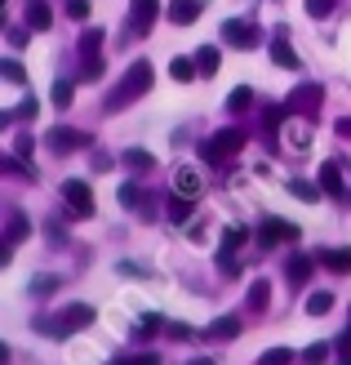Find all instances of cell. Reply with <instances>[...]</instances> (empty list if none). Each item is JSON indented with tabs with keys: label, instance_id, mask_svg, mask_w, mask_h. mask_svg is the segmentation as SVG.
I'll return each mask as SVG.
<instances>
[{
	"label": "cell",
	"instance_id": "8d00e7d4",
	"mask_svg": "<svg viewBox=\"0 0 351 365\" xmlns=\"http://www.w3.org/2000/svg\"><path fill=\"white\" fill-rule=\"evenodd\" d=\"M307 14L311 18H329L334 14V0H307Z\"/></svg>",
	"mask_w": 351,
	"mask_h": 365
},
{
	"label": "cell",
	"instance_id": "ba28073f",
	"mask_svg": "<svg viewBox=\"0 0 351 365\" xmlns=\"http://www.w3.org/2000/svg\"><path fill=\"white\" fill-rule=\"evenodd\" d=\"M249 241V227H227L223 232V250H218V263H223V272H227V277H236V272H240V259H236V250L240 245H245Z\"/></svg>",
	"mask_w": 351,
	"mask_h": 365
},
{
	"label": "cell",
	"instance_id": "ee69618b",
	"mask_svg": "<svg viewBox=\"0 0 351 365\" xmlns=\"http://www.w3.org/2000/svg\"><path fill=\"white\" fill-rule=\"evenodd\" d=\"M187 365H214V361H209V356H196V361H187Z\"/></svg>",
	"mask_w": 351,
	"mask_h": 365
},
{
	"label": "cell",
	"instance_id": "6da1fadb",
	"mask_svg": "<svg viewBox=\"0 0 351 365\" xmlns=\"http://www.w3.org/2000/svg\"><path fill=\"white\" fill-rule=\"evenodd\" d=\"M152 81H156L152 63H147V58H142V63H134V67H129L125 76L112 85V89H107V103H103V107H107L112 116H116V112H125V107H134V103L147 94V89H152Z\"/></svg>",
	"mask_w": 351,
	"mask_h": 365
},
{
	"label": "cell",
	"instance_id": "8fae6325",
	"mask_svg": "<svg viewBox=\"0 0 351 365\" xmlns=\"http://www.w3.org/2000/svg\"><path fill=\"white\" fill-rule=\"evenodd\" d=\"M174 192L196 200L200 192H205V178H200V170H192V165H178V174H174Z\"/></svg>",
	"mask_w": 351,
	"mask_h": 365
},
{
	"label": "cell",
	"instance_id": "836d02e7",
	"mask_svg": "<svg viewBox=\"0 0 351 365\" xmlns=\"http://www.w3.org/2000/svg\"><path fill=\"white\" fill-rule=\"evenodd\" d=\"M36 112H41V103H36V98H23V103H18L9 116H14V120H31Z\"/></svg>",
	"mask_w": 351,
	"mask_h": 365
},
{
	"label": "cell",
	"instance_id": "8992f818",
	"mask_svg": "<svg viewBox=\"0 0 351 365\" xmlns=\"http://www.w3.org/2000/svg\"><path fill=\"white\" fill-rule=\"evenodd\" d=\"M223 41L231 49H258V45H263V27H258L253 18H227V23H223Z\"/></svg>",
	"mask_w": 351,
	"mask_h": 365
},
{
	"label": "cell",
	"instance_id": "7402d4cb",
	"mask_svg": "<svg viewBox=\"0 0 351 365\" xmlns=\"http://www.w3.org/2000/svg\"><path fill=\"white\" fill-rule=\"evenodd\" d=\"M249 107H253V89L249 85H240V89H231V94H227V112H249Z\"/></svg>",
	"mask_w": 351,
	"mask_h": 365
},
{
	"label": "cell",
	"instance_id": "f546056e",
	"mask_svg": "<svg viewBox=\"0 0 351 365\" xmlns=\"http://www.w3.org/2000/svg\"><path fill=\"white\" fill-rule=\"evenodd\" d=\"M258 365H293V352L289 348H267Z\"/></svg>",
	"mask_w": 351,
	"mask_h": 365
},
{
	"label": "cell",
	"instance_id": "9c48e42d",
	"mask_svg": "<svg viewBox=\"0 0 351 365\" xmlns=\"http://www.w3.org/2000/svg\"><path fill=\"white\" fill-rule=\"evenodd\" d=\"M45 143H49L53 152H76V148H89L94 138H89L85 130H67V125H53V130L45 134Z\"/></svg>",
	"mask_w": 351,
	"mask_h": 365
},
{
	"label": "cell",
	"instance_id": "2e32d148",
	"mask_svg": "<svg viewBox=\"0 0 351 365\" xmlns=\"http://www.w3.org/2000/svg\"><path fill=\"white\" fill-rule=\"evenodd\" d=\"M27 27L31 31H49L53 27V14H49L45 0H31V5H27Z\"/></svg>",
	"mask_w": 351,
	"mask_h": 365
},
{
	"label": "cell",
	"instance_id": "1f68e13d",
	"mask_svg": "<svg viewBox=\"0 0 351 365\" xmlns=\"http://www.w3.org/2000/svg\"><path fill=\"white\" fill-rule=\"evenodd\" d=\"M0 71H5V81H9V85H23V81H27L23 63H14V58H5V63H0Z\"/></svg>",
	"mask_w": 351,
	"mask_h": 365
},
{
	"label": "cell",
	"instance_id": "3957f363",
	"mask_svg": "<svg viewBox=\"0 0 351 365\" xmlns=\"http://www.w3.org/2000/svg\"><path fill=\"white\" fill-rule=\"evenodd\" d=\"M85 325H94V307H89V303H71V307H63V312L45 317L41 330H45L49 339H67V334L85 330Z\"/></svg>",
	"mask_w": 351,
	"mask_h": 365
},
{
	"label": "cell",
	"instance_id": "d6a6232c",
	"mask_svg": "<svg viewBox=\"0 0 351 365\" xmlns=\"http://www.w3.org/2000/svg\"><path fill=\"white\" fill-rule=\"evenodd\" d=\"M303 361H307V365H325V361H329V343H311V348L303 352Z\"/></svg>",
	"mask_w": 351,
	"mask_h": 365
},
{
	"label": "cell",
	"instance_id": "83f0119b",
	"mask_svg": "<svg viewBox=\"0 0 351 365\" xmlns=\"http://www.w3.org/2000/svg\"><path fill=\"white\" fill-rule=\"evenodd\" d=\"M329 307H334V294H325V289H320V294H311V299H307V312H311V317H325Z\"/></svg>",
	"mask_w": 351,
	"mask_h": 365
},
{
	"label": "cell",
	"instance_id": "74e56055",
	"mask_svg": "<svg viewBox=\"0 0 351 365\" xmlns=\"http://www.w3.org/2000/svg\"><path fill=\"white\" fill-rule=\"evenodd\" d=\"M58 285H63L58 277H36L31 281V294H49V289H58Z\"/></svg>",
	"mask_w": 351,
	"mask_h": 365
},
{
	"label": "cell",
	"instance_id": "44dd1931",
	"mask_svg": "<svg viewBox=\"0 0 351 365\" xmlns=\"http://www.w3.org/2000/svg\"><path fill=\"white\" fill-rule=\"evenodd\" d=\"M160 325H164V317H156V312H147V317H138V325H134V339H138V343H147V339H156V334H160Z\"/></svg>",
	"mask_w": 351,
	"mask_h": 365
},
{
	"label": "cell",
	"instance_id": "5bb4252c",
	"mask_svg": "<svg viewBox=\"0 0 351 365\" xmlns=\"http://www.w3.org/2000/svg\"><path fill=\"white\" fill-rule=\"evenodd\" d=\"M200 9H205L200 0H174V5L164 9V14H169V23H174V27H192L196 18H200Z\"/></svg>",
	"mask_w": 351,
	"mask_h": 365
},
{
	"label": "cell",
	"instance_id": "277c9868",
	"mask_svg": "<svg viewBox=\"0 0 351 365\" xmlns=\"http://www.w3.org/2000/svg\"><path fill=\"white\" fill-rule=\"evenodd\" d=\"M320 107H325V89H320L316 81L293 85V89H289V98H285V112H289V116H298V120H316V116H320Z\"/></svg>",
	"mask_w": 351,
	"mask_h": 365
},
{
	"label": "cell",
	"instance_id": "cb8c5ba5",
	"mask_svg": "<svg viewBox=\"0 0 351 365\" xmlns=\"http://www.w3.org/2000/svg\"><path fill=\"white\" fill-rule=\"evenodd\" d=\"M196 71H200V67H196V58H174V63H169V76H174L178 85L196 81Z\"/></svg>",
	"mask_w": 351,
	"mask_h": 365
},
{
	"label": "cell",
	"instance_id": "603a6c76",
	"mask_svg": "<svg viewBox=\"0 0 351 365\" xmlns=\"http://www.w3.org/2000/svg\"><path fill=\"white\" fill-rule=\"evenodd\" d=\"M267 303H271V285L267 281H253L249 285V312H267Z\"/></svg>",
	"mask_w": 351,
	"mask_h": 365
},
{
	"label": "cell",
	"instance_id": "5b68a950",
	"mask_svg": "<svg viewBox=\"0 0 351 365\" xmlns=\"http://www.w3.org/2000/svg\"><path fill=\"white\" fill-rule=\"evenodd\" d=\"M289 241H298V227L285 223V218H263V223L253 227V245L258 250H281Z\"/></svg>",
	"mask_w": 351,
	"mask_h": 365
},
{
	"label": "cell",
	"instance_id": "e0dca14e",
	"mask_svg": "<svg viewBox=\"0 0 351 365\" xmlns=\"http://www.w3.org/2000/svg\"><path fill=\"white\" fill-rule=\"evenodd\" d=\"M209 339H218V343L240 339V317H218V321L209 325Z\"/></svg>",
	"mask_w": 351,
	"mask_h": 365
},
{
	"label": "cell",
	"instance_id": "b9f144b4",
	"mask_svg": "<svg viewBox=\"0 0 351 365\" xmlns=\"http://www.w3.org/2000/svg\"><path fill=\"white\" fill-rule=\"evenodd\" d=\"M14 152H18V156H31V138L18 134V138H14Z\"/></svg>",
	"mask_w": 351,
	"mask_h": 365
},
{
	"label": "cell",
	"instance_id": "d590c367",
	"mask_svg": "<svg viewBox=\"0 0 351 365\" xmlns=\"http://www.w3.org/2000/svg\"><path fill=\"white\" fill-rule=\"evenodd\" d=\"M125 165H129V170H142V174H147V170L156 165V160L147 156V152H129V156H125Z\"/></svg>",
	"mask_w": 351,
	"mask_h": 365
},
{
	"label": "cell",
	"instance_id": "4fadbf2b",
	"mask_svg": "<svg viewBox=\"0 0 351 365\" xmlns=\"http://www.w3.org/2000/svg\"><path fill=\"white\" fill-rule=\"evenodd\" d=\"M316 263L320 259H311V254H293V259H289V267H285V277H289V285H307L311 281V272H316Z\"/></svg>",
	"mask_w": 351,
	"mask_h": 365
},
{
	"label": "cell",
	"instance_id": "f1b7e54d",
	"mask_svg": "<svg viewBox=\"0 0 351 365\" xmlns=\"http://www.w3.org/2000/svg\"><path fill=\"white\" fill-rule=\"evenodd\" d=\"M289 192H293V196H298V200H307V205H311V200H320V192H316V187H311V182H307V178H293V182H289Z\"/></svg>",
	"mask_w": 351,
	"mask_h": 365
},
{
	"label": "cell",
	"instance_id": "4316f807",
	"mask_svg": "<svg viewBox=\"0 0 351 365\" xmlns=\"http://www.w3.org/2000/svg\"><path fill=\"white\" fill-rule=\"evenodd\" d=\"M27 236H31L27 218H23V214H14V218H9V232H5V241H9V245H18V241H27Z\"/></svg>",
	"mask_w": 351,
	"mask_h": 365
},
{
	"label": "cell",
	"instance_id": "7a4b0ae2",
	"mask_svg": "<svg viewBox=\"0 0 351 365\" xmlns=\"http://www.w3.org/2000/svg\"><path fill=\"white\" fill-rule=\"evenodd\" d=\"M245 130L240 125H231V130H218V134H209L205 143H200V160L205 165H227V160H236L240 152H245Z\"/></svg>",
	"mask_w": 351,
	"mask_h": 365
},
{
	"label": "cell",
	"instance_id": "e575fe53",
	"mask_svg": "<svg viewBox=\"0 0 351 365\" xmlns=\"http://www.w3.org/2000/svg\"><path fill=\"white\" fill-rule=\"evenodd\" d=\"M112 365H160V356H156V352H134V356H120V361H112Z\"/></svg>",
	"mask_w": 351,
	"mask_h": 365
},
{
	"label": "cell",
	"instance_id": "7c38bea8",
	"mask_svg": "<svg viewBox=\"0 0 351 365\" xmlns=\"http://www.w3.org/2000/svg\"><path fill=\"white\" fill-rule=\"evenodd\" d=\"M271 63H276V67H298V53L289 49V31H285V27L271 31Z\"/></svg>",
	"mask_w": 351,
	"mask_h": 365
},
{
	"label": "cell",
	"instance_id": "52a82bcc",
	"mask_svg": "<svg viewBox=\"0 0 351 365\" xmlns=\"http://www.w3.org/2000/svg\"><path fill=\"white\" fill-rule=\"evenodd\" d=\"M63 200H67V210L80 214V218L94 214V192H89L85 178H67V182H63Z\"/></svg>",
	"mask_w": 351,
	"mask_h": 365
},
{
	"label": "cell",
	"instance_id": "d4e9b609",
	"mask_svg": "<svg viewBox=\"0 0 351 365\" xmlns=\"http://www.w3.org/2000/svg\"><path fill=\"white\" fill-rule=\"evenodd\" d=\"M53 107H58V112H67V107H71V98H76V85H71V81H53Z\"/></svg>",
	"mask_w": 351,
	"mask_h": 365
},
{
	"label": "cell",
	"instance_id": "4dcf8cb0",
	"mask_svg": "<svg viewBox=\"0 0 351 365\" xmlns=\"http://www.w3.org/2000/svg\"><path fill=\"white\" fill-rule=\"evenodd\" d=\"M120 205H125V210H138V205H142L138 182H125V187H120Z\"/></svg>",
	"mask_w": 351,
	"mask_h": 365
},
{
	"label": "cell",
	"instance_id": "484cf974",
	"mask_svg": "<svg viewBox=\"0 0 351 365\" xmlns=\"http://www.w3.org/2000/svg\"><path fill=\"white\" fill-rule=\"evenodd\" d=\"M98 49H103V31L89 27V31L80 36V58H98Z\"/></svg>",
	"mask_w": 351,
	"mask_h": 365
},
{
	"label": "cell",
	"instance_id": "9a60e30c",
	"mask_svg": "<svg viewBox=\"0 0 351 365\" xmlns=\"http://www.w3.org/2000/svg\"><path fill=\"white\" fill-rule=\"evenodd\" d=\"M196 67H200V76H218V67H223V53H218V45H200V49H196Z\"/></svg>",
	"mask_w": 351,
	"mask_h": 365
},
{
	"label": "cell",
	"instance_id": "f35d334b",
	"mask_svg": "<svg viewBox=\"0 0 351 365\" xmlns=\"http://www.w3.org/2000/svg\"><path fill=\"white\" fill-rule=\"evenodd\" d=\"M67 14L76 18V23H85V18H89V0H67Z\"/></svg>",
	"mask_w": 351,
	"mask_h": 365
},
{
	"label": "cell",
	"instance_id": "60d3db41",
	"mask_svg": "<svg viewBox=\"0 0 351 365\" xmlns=\"http://www.w3.org/2000/svg\"><path fill=\"white\" fill-rule=\"evenodd\" d=\"M169 334H174L178 343H187V339H192L196 330H192V325H182V321H178V325H169Z\"/></svg>",
	"mask_w": 351,
	"mask_h": 365
},
{
	"label": "cell",
	"instance_id": "7bdbcfd3",
	"mask_svg": "<svg viewBox=\"0 0 351 365\" xmlns=\"http://www.w3.org/2000/svg\"><path fill=\"white\" fill-rule=\"evenodd\" d=\"M338 134H342V138H351V116H342V120H338Z\"/></svg>",
	"mask_w": 351,
	"mask_h": 365
},
{
	"label": "cell",
	"instance_id": "ffe728a7",
	"mask_svg": "<svg viewBox=\"0 0 351 365\" xmlns=\"http://www.w3.org/2000/svg\"><path fill=\"white\" fill-rule=\"evenodd\" d=\"M320 263H325L329 272H338V277H347V272H351V250H325Z\"/></svg>",
	"mask_w": 351,
	"mask_h": 365
},
{
	"label": "cell",
	"instance_id": "f6af8a7d",
	"mask_svg": "<svg viewBox=\"0 0 351 365\" xmlns=\"http://www.w3.org/2000/svg\"><path fill=\"white\" fill-rule=\"evenodd\" d=\"M338 365H351V352H342V361H338Z\"/></svg>",
	"mask_w": 351,
	"mask_h": 365
},
{
	"label": "cell",
	"instance_id": "ab89813d",
	"mask_svg": "<svg viewBox=\"0 0 351 365\" xmlns=\"http://www.w3.org/2000/svg\"><path fill=\"white\" fill-rule=\"evenodd\" d=\"M80 76H85V81H98V76H103V58H85Z\"/></svg>",
	"mask_w": 351,
	"mask_h": 365
},
{
	"label": "cell",
	"instance_id": "d6986e66",
	"mask_svg": "<svg viewBox=\"0 0 351 365\" xmlns=\"http://www.w3.org/2000/svg\"><path fill=\"white\" fill-rule=\"evenodd\" d=\"M320 192L325 196H342L347 187H342V174H338V165L329 160V165H320Z\"/></svg>",
	"mask_w": 351,
	"mask_h": 365
},
{
	"label": "cell",
	"instance_id": "ac0fdd59",
	"mask_svg": "<svg viewBox=\"0 0 351 365\" xmlns=\"http://www.w3.org/2000/svg\"><path fill=\"white\" fill-rule=\"evenodd\" d=\"M192 210H196V200H192V196H178V192L169 196V223H174V227H182V223H187V218H192Z\"/></svg>",
	"mask_w": 351,
	"mask_h": 365
},
{
	"label": "cell",
	"instance_id": "30bf717a",
	"mask_svg": "<svg viewBox=\"0 0 351 365\" xmlns=\"http://www.w3.org/2000/svg\"><path fill=\"white\" fill-rule=\"evenodd\" d=\"M156 14H160V0H134L129 5V31H152V23H156Z\"/></svg>",
	"mask_w": 351,
	"mask_h": 365
}]
</instances>
